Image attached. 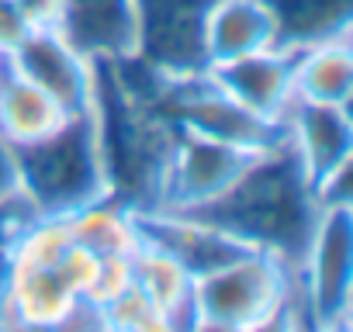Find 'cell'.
<instances>
[{"instance_id":"ba28073f","label":"cell","mask_w":353,"mask_h":332,"mask_svg":"<svg viewBox=\"0 0 353 332\" xmlns=\"http://www.w3.org/2000/svg\"><path fill=\"white\" fill-rule=\"evenodd\" d=\"M284 145L301 166L312 191L353 166V118L350 104L294 101L284 114Z\"/></svg>"},{"instance_id":"44dd1931","label":"cell","mask_w":353,"mask_h":332,"mask_svg":"<svg viewBox=\"0 0 353 332\" xmlns=\"http://www.w3.org/2000/svg\"><path fill=\"white\" fill-rule=\"evenodd\" d=\"M97 253L94 249H87L83 242H73L70 249H66V256L59 260V277L73 287V294H87V287H90V280H94V273H97Z\"/></svg>"},{"instance_id":"cb8c5ba5","label":"cell","mask_w":353,"mask_h":332,"mask_svg":"<svg viewBox=\"0 0 353 332\" xmlns=\"http://www.w3.org/2000/svg\"><path fill=\"white\" fill-rule=\"evenodd\" d=\"M8 70H11V63H8V56H4V52H0V83H4Z\"/></svg>"},{"instance_id":"2e32d148","label":"cell","mask_w":353,"mask_h":332,"mask_svg":"<svg viewBox=\"0 0 353 332\" xmlns=\"http://www.w3.org/2000/svg\"><path fill=\"white\" fill-rule=\"evenodd\" d=\"M66 218H70L73 239L83 242L87 249H94L97 256H135V249L142 246L139 211L132 205H125L121 198L108 194L101 201L77 208Z\"/></svg>"},{"instance_id":"e0dca14e","label":"cell","mask_w":353,"mask_h":332,"mask_svg":"<svg viewBox=\"0 0 353 332\" xmlns=\"http://www.w3.org/2000/svg\"><path fill=\"white\" fill-rule=\"evenodd\" d=\"M277 21V45H312L353 32V0H267Z\"/></svg>"},{"instance_id":"7c38bea8","label":"cell","mask_w":353,"mask_h":332,"mask_svg":"<svg viewBox=\"0 0 353 332\" xmlns=\"http://www.w3.org/2000/svg\"><path fill=\"white\" fill-rule=\"evenodd\" d=\"M63 104L46 94L35 80H28L18 70H8L4 83H0V135H4L14 149L35 145L49 138L56 128L66 125Z\"/></svg>"},{"instance_id":"5b68a950","label":"cell","mask_w":353,"mask_h":332,"mask_svg":"<svg viewBox=\"0 0 353 332\" xmlns=\"http://www.w3.org/2000/svg\"><path fill=\"white\" fill-rule=\"evenodd\" d=\"M156 104L181 132H194V135H205L215 142H229V145L253 149V152H267L284 142L281 121H270V118L250 111L246 104H239L236 97H229L225 90H219L205 76V70L194 76H184V80L159 76Z\"/></svg>"},{"instance_id":"30bf717a","label":"cell","mask_w":353,"mask_h":332,"mask_svg":"<svg viewBox=\"0 0 353 332\" xmlns=\"http://www.w3.org/2000/svg\"><path fill=\"white\" fill-rule=\"evenodd\" d=\"M97 66L139 59L142 0H66L59 28Z\"/></svg>"},{"instance_id":"9c48e42d","label":"cell","mask_w":353,"mask_h":332,"mask_svg":"<svg viewBox=\"0 0 353 332\" xmlns=\"http://www.w3.org/2000/svg\"><path fill=\"white\" fill-rule=\"evenodd\" d=\"M294 56L298 49L291 45H267L239 59L205 66V76L250 111L284 125V114L294 104Z\"/></svg>"},{"instance_id":"8992f818","label":"cell","mask_w":353,"mask_h":332,"mask_svg":"<svg viewBox=\"0 0 353 332\" xmlns=\"http://www.w3.org/2000/svg\"><path fill=\"white\" fill-rule=\"evenodd\" d=\"M256 159H260V152H253V149H239L229 142H215V138L176 128L152 208L201 215V211L215 208L243 180V174Z\"/></svg>"},{"instance_id":"277c9868","label":"cell","mask_w":353,"mask_h":332,"mask_svg":"<svg viewBox=\"0 0 353 332\" xmlns=\"http://www.w3.org/2000/svg\"><path fill=\"white\" fill-rule=\"evenodd\" d=\"M312 329H346L353 315V205H322L294 263Z\"/></svg>"},{"instance_id":"ac0fdd59","label":"cell","mask_w":353,"mask_h":332,"mask_svg":"<svg viewBox=\"0 0 353 332\" xmlns=\"http://www.w3.org/2000/svg\"><path fill=\"white\" fill-rule=\"evenodd\" d=\"M101 315H104V329H125V332L166 329V318L159 315V308L149 301V294L139 284L125 287L114 301H108L101 308Z\"/></svg>"},{"instance_id":"ffe728a7","label":"cell","mask_w":353,"mask_h":332,"mask_svg":"<svg viewBox=\"0 0 353 332\" xmlns=\"http://www.w3.org/2000/svg\"><path fill=\"white\" fill-rule=\"evenodd\" d=\"M135 284V270H132V256H101L97 260V273L87 287L83 298H90L97 308H104L108 301H114L125 287Z\"/></svg>"},{"instance_id":"3957f363","label":"cell","mask_w":353,"mask_h":332,"mask_svg":"<svg viewBox=\"0 0 353 332\" xmlns=\"http://www.w3.org/2000/svg\"><path fill=\"white\" fill-rule=\"evenodd\" d=\"M21 187L39 215H73L111 194L97 107L70 114L49 138L18 149Z\"/></svg>"},{"instance_id":"4fadbf2b","label":"cell","mask_w":353,"mask_h":332,"mask_svg":"<svg viewBox=\"0 0 353 332\" xmlns=\"http://www.w3.org/2000/svg\"><path fill=\"white\" fill-rule=\"evenodd\" d=\"M294 101L350 104L353 101V42L350 35L301 45L294 56Z\"/></svg>"},{"instance_id":"9a60e30c","label":"cell","mask_w":353,"mask_h":332,"mask_svg":"<svg viewBox=\"0 0 353 332\" xmlns=\"http://www.w3.org/2000/svg\"><path fill=\"white\" fill-rule=\"evenodd\" d=\"M132 270H135V284L149 294V301L166 318V329H188L191 325L194 277L188 273V267L181 260L170 256L166 249H159L156 242L142 239V246L132 256Z\"/></svg>"},{"instance_id":"7a4b0ae2","label":"cell","mask_w":353,"mask_h":332,"mask_svg":"<svg viewBox=\"0 0 353 332\" xmlns=\"http://www.w3.org/2000/svg\"><path fill=\"white\" fill-rule=\"evenodd\" d=\"M308 325L298 298L294 263L250 249L194 280L188 329H270Z\"/></svg>"},{"instance_id":"8fae6325","label":"cell","mask_w":353,"mask_h":332,"mask_svg":"<svg viewBox=\"0 0 353 332\" xmlns=\"http://www.w3.org/2000/svg\"><path fill=\"white\" fill-rule=\"evenodd\" d=\"M201 42H205V66L277 45L274 11L267 0H208Z\"/></svg>"},{"instance_id":"7402d4cb","label":"cell","mask_w":353,"mask_h":332,"mask_svg":"<svg viewBox=\"0 0 353 332\" xmlns=\"http://www.w3.org/2000/svg\"><path fill=\"white\" fill-rule=\"evenodd\" d=\"M14 4L35 32H59L63 28L66 0H14Z\"/></svg>"},{"instance_id":"5bb4252c","label":"cell","mask_w":353,"mask_h":332,"mask_svg":"<svg viewBox=\"0 0 353 332\" xmlns=\"http://www.w3.org/2000/svg\"><path fill=\"white\" fill-rule=\"evenodd\" d=\"M4 301L11 304L21 329H59L70 315L77 294L59 277L56 267H25L11 263Z\"/></svg>"},{"instance_id":"d6986e66","label":"cell","mask_w":353,"mask_h":332,"mask_svg":"<svg viewBox=\"0 0 353 332\" xmlns=\"http://www.w3.org/2000/svg\"><path fill=\"white\" fill-rule=\"evenodd\" d=\"M32 215H39L21 187V163H18V149L0 135V225L18 229L21 222H28Z\"/></svg>"},{"instance_id":"6da1fadb","label":"cell","mask_w":353,"mask_h":332,"mask_svg":"<svg viewBox=\"0 0 353 332\" xmlns=\"http://www.w3.org/2000/svg\"><path fill=\"white\" fill-rule=\"evenodd\" d=\"M315 211L319 208L301 166L281 142L277 149L260 152V159L243 174V180L201 215L229 229L253 249H267L288 263H298Z\"/></svg>"},{"instance_id":"603a6c76","label":"cell","mask_w":353,"mask_h":332,"mask_svg":"<svg viewBox=\"0 0 353 332\" xmlns=\"http://www.w3.org/2000/svg\"><path fill=\"white\" fill-rule=\"evenodd\" d=\"M35 28L25 21V14L18 11L14 0H0V52L11 56L18 52V45L32 35Z\"/></svg>"},{"instance_id":"52a82bcc","label":"cell","mask_w":353,"mask_h":332,"mask_svg":"<svg viewBox=\"0 0 353 332\" xmlns=\"http://www.w3.org/2000/svg\"><path fill=\"white\" fill-rule=\"evenodd\" d=\"M11 70L35 80L46 94H52L66 114H83L97 107L101 66L87 59L63 32H32L18 52L8 56Z\"/></svg>"}]
</instances>
